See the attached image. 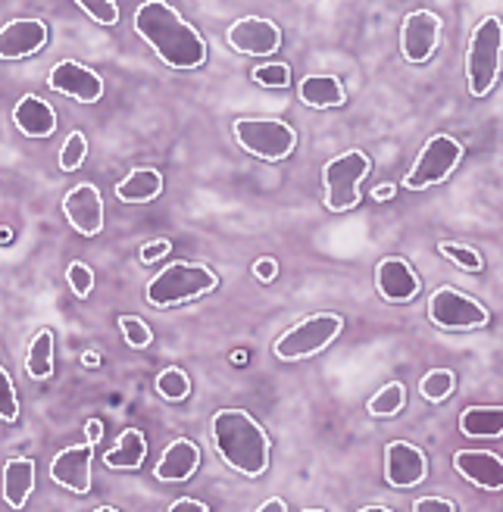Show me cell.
I'll return each mask as SVG.
<instances>
[{
  "label": "cell",
  "mask_w": 503,
  "mask_h": 512,
  "mask_svg": "<svg viewBox=\"0 0 503 512\" xmlns=\"http://www.w3.org/2000/svg\"><path fill=\"white\" fill-rule=\"evenodd\" d=\"M135 32L169 69H197L207 60V41L166 0H147L135 13Z\"/></svg>",
  "instance_id": "1"
},
{
  "label": "cell",
  "mask_w": 503,
  "mask_h": 512,
  "mask_svg": "<svg viewBox=\"0 0 503 512\" xmlns=\"http://www.w3.org/2000/svg\"><path fill=\"white\" fill-rule=\"evenodd\" d=\"M210 434L216 453L238 475L260 478L269 469V456H272L269 434L247 409H219L210 422Z\"/></svg>",
  "instance_id": "2"
},
{
  "label": "cell",
  "mask_w": 503,
  "mask_h": 512,
  "mask_svg": "<svg viewBox=\"0 0 503 512\" xmlns=\"http://www.w3.org/2000/svg\"><path fill=\"white\" fill-rule=\"evenodd\" d=\"M219 288V275L204 263H172L147 281V303L154 310H169L188 300H197Z\"/></svg>",
  "instance_id": "3"
},
{
  "label": "cell",
  "mask_w": 503,
  "mask_h": 512,
  "mask_svg": "<svg viewBox=\"0 0 503 512\" xmlns=\"http://www.w3.org/2000/svg\"><path fill=\"white\" fill-rule=\"evenodd\" d=\"M503 63V22L497 16H485L469 38L466 47V85L475 100L494 91Z\"/></svg>",
  "instance_id": "4"
},
{
  "label": "cell",
  "mask_w": 503,
  "mask_h": 512,
  "mask_svg": "<svg viewBox=\"0 0 503 512\" xmlns=\"http://www.w3.org/2000/svg\"><path fill=\"white\" fill-rule=\"evenodd\" d=\"M372 160L363 150H344L322 166V203L329 213H347L360 203V185L369 175Z\"/></svg>",
  "instance_id": "5"
},
{
  "label": "cell",
  "mask_w": 503,
  "mask_h": 512,
  "mask_svg": "<svg viewBox=\"0 0 503 512\" xmlns=\"http://www.w3.org/2000/svg\"><path fill=\"white\" fill-rule=\"evenodd\" d=\"M235 141L250 157L266 160V163H282L288 160L297 147V132L282 119H266V116H241L235 119Z\"/></svg>",
  "instance_id": "6"
},
{
  "label": "cell",
  "mask_w": 503,
  "mask_h": 512,
  "mask_svg": "<svg viewBox=\"0 0 503 512\" xmlns=\"http://www.w3.org/2000/svg\"><path fill=\"white\" fill-rule=\"evenodd\" d=\"M341 328H344V319L338 313H313L304 322L291 325L285 335L272 344V353L279 356L282 363L310 360V356L322 353L332 341H338Z\"/></svg>",
  "instance_id": "7"
},
{
  "label": "cell",
  "mask_w": 503,
  "mask_h": 512,
  "mask_svg": "<svg viewBox=\"0 0 503 512\" xmlns=\"http://www.w3.org/2000/svg\"><path fill=\"white\" fill-rule=\"evenodd\" d=\"M460 160H463V141H457L454 135H435V138H429V144L419 150L416 163L404 175V188L407 191L435 188V185L447 182V178L454 175Z\"/></svg>",
  "instance_id": "8"
},
{
  "label": "cell",
  "mask_w": 503,
  "mask_h": 512,
  "mask_svg": "<svg viewBox=\"0 0 503 512\" xmlns=\"http://www.w3.org/2000/svg\"><path fill=\"white\" fill-rule=\"evenodd\" d=\"M429 319L444 331H472V328L488 325L491 316L479 300H472L469 294L444 285L429 300Z\"/></svg>",
  "instance_id": "9"
},
{
  "label": "cell",
  "mask_w": 503,
  "mask_h": 512,
  "mask_svg": "<svg viewBox=\"0 0 503 512\" xmlns=\"http://www.w3.org/2000/svg\"><path fill=\"white\" fill-rule=\"evenodd\" d=\"M441 16L432 10H413L400 25V57L413 66H422L435 57L441 44Z\"/></svg>",
  "instance_id": "10"
},
{
  "label": "cell",
  "mask_w": 503,
  "mask_h": 512,
  "mask_svg": "<svg viewBox=\"0 0 503 512\" xmlns=\"http://www.w3.org/2000/svg\"><path fill=\"white\" fill-rule=\"evenodd\" d=\"M225 41L244 57H272L282 47V29L266 16H241L229 25Z\"/></svg>",
  "instance_id": "11"
},
{
  "label": "cell",
  "mask_w": 503,
  "mask_h": 512,
  "mask_svg": "<svg viewBox=\"0 0 503 512\" xmlns=\"http://www.w3.org/2000/svg\"><path fill=\"white\" fill-rule=\"evenodd\" d=\"M47 85L69 100H79V104H97V100L104 97V79L79 60L57 63L47 75Z\"/></svg>",
  "instance_id": "12"
},
{
  "label": "cell",
  "mask_w": 503,
  "mask_h": 512,
  "mask_svg": "<svg viewBox=\"0 0 503 512\" xmlns=\"http://www.w3.org/2000/svg\"><path fill=\"white\" fill-rule=\"evenodd\" d=\"M429 478V456L410 441H391L385 447V481L391 488L410 491Z\"/></svg>",
  "instance_id": "13"
},
{
  "label": "cell",
  "mask_w": 503,
  "mask_h": 512,
  "mask_svg": "<svg viewBox=\"0 0 503 512\" xmlns=\"http://www.w3.org/2000/svg\"><path fill=\"white\" fill-rule=\"evenodd\" d=\"M63 216L82 238H97L104 232V197L91 182H82L66 191L63 197Z\"/></svg>",
  "instance_id": "14"
},
{
  "label": "cell",
  "mask_w": 503,
  "mask_h": 512,
  "mask_svg": "<svg viewBox=\"0 0 503 512\" xmlns=\"http://www.w3.org/2000/svg\"><path fill=\"white\" fill-rule=\"evenodd\" d=\"M91 463H94V444H88V441L72 444L50 459V481L72 494L85 497V494H91V478H94Z\"/></svg>",
  "instance_id": "15"
},
{
  "label": "cell",
  "mask_w": 503,
  "mask_h": 512,
  "mask_svg": "<svg viewBox=\"0 0 503 512\" xmlns=\"http://www.w3.org/2000/svg\"><path fill=\"white\" fill-rule=\"evenodd\" d=\"M50 29L44 19L25 16V19H13L0 29V60H25L35 57L38 50L47 44Z\"/></svg>",
  "instance_id": "16"
},
{
  "label": "cell",
  "mask_w": 503,
  "mask_h": 512,
  "mask_svg": "<svg viewBox=\"0 0 503 512\" xmlns=\"http://www.w3.org/2000/svg\"><path fill=\"white\" fill-rule=\"evenodd\" d=\"M375 288H379L382 300L388 303H410L422 291L416 269L407 260H400V256H385L375 266Z\"/></svg>",
  "instance_id": "17"
},
{
  "label": "cell",
  "mask_w": 503,
  "mask_h": 512,
  "mask_svg": "<svg viewBox=\"0 0 503 512\" xmlns=\"http://www.w3.org/2000/svg\"><path fill=\"white\" fill-rule=\"evenodd\" d=\"M454 469L479 491H503V456L491 450H457Z\"/></svg>",
  "instance_id": "18"
},
{
  "label": "cell",
  "mask_w": 503,
  "mask_h": 512,
  "mask_svg": "<svg viewBox=\"0 0 503 512\" xmlns=\"http://www.w3.org/2000/svg\"><path fill=\"white\" fill-rule=\"evenodd\" d=\"M13 122L25 138L44 141L57 132V110L47 104L38 94H25L19 97V104L13 107Z\"/></svg>",
  "instance_id": "19"
},
{
  "label": "cell",
  "mask_w": 503,
  "mask_h": 512,
  "mask_svg": "<svg viewBox=\"0 0 503 512\" xmlns=\"http://www.w3.org/2000/svg\"><path fill=\"white\" fill-rule=\"evenodd\" d=\"M197 466H200V447L188 438H179L163 450L160 463L154 466V478L163 484H179L188 481L197 472Z\"/></svg>",
  "instance_id": "20"
},
{
  "label": "cell",
  "mask_w": 503,
  "mask_h": 512,
  "mask_svg": "<svg viewBox=\"0 0 503 512\" xmlns=\"http://www.w3.org/2000/svg\"><path fill=\"white\" fill-rule=\"evenodd\" d=\"M297 97L300 104L313 110H335L347 104V91L335 75H307V79H300Z\"/></svg>",
  "instance_id": "21"
},
{
  "label": "cell",
  "mask_w": 503,
  "mask_h": 512,
  "mask_svg": "<svg viewBox=\"0 0 503 512\" xmlns=\"http://www.w3.org/2000/svg\"><path fill=\"white\" fill-rule=\"evenodd\" d=\"M163 194V175L154 166H138L116 185V197L122 203H150Z\"/></svg>",
  "instance_id": "22"
},
{
  "label": "cell",
  "mask_w": 503,
  "mask_h": 512,
  "mask_svg": "<svg viewBox=\"0 0 503 512\" xmlns=\"http://www.w3.org/2000/svg\"><path fill=\"white\" fill-rule=\"evenodd\" d=\"M144 459H147V438H144V431L125 428L119 434L116 447L104 453V466H110L116 472H135V469L144 466Z\"/></svg>",
  "instance_id": "23"
},
{
  "label": "cell",
  "mask_w": 503,
  "mask_h": 512,
  "mask_svg": "<svg viewBox=\"0 0 503 512\" xmlns=\"http://www.w3.org/2000/svg\"><path fill=\"white\" fill-rule=\"evenodd\" d=\"M35 491V463L32 459H10L4 466V500L10 503V509H22L29 503Z\"/></svg>",
  "instance_id": "24"
},
{
  "label": "cell",
  "mask_w": 503,
  "mask_h": 512,
  "mask_svg": "<svg viewBox=\"0 0 503 512\" xmlns=\"http://www.w3.org/2000/svg\"><path fill=\"white\" fill-rule=\"evenodd\" d=\"M460 431L466 438H500L503 406H469L460 413Z\"/></svg>",
  "instance_id": "25"
},
{
  "label": "cell",
  "mask_w": 503,
  "mask_h": 512,
  "mask_svg": "<svg viewBox=\"0 0 503 512\" xmlns=\"http://www.w3.org/2000/svg\"><path fill=\"white\" fill-rule=\"evenodd\" d=\"M25 372L35 381H47L54 375V331H38L32 347H29V356H25Z\"/></svg>",
  "instance_id": "26"
},
{
  "label": "cell",
  "mask_w": 503,
  "mask_h": 512,
  "mask_svg": "<svg viewBox=\"0 0 503 512\" xmlns=\"http://www.w3.org/2000/svg\"><path fill=\"white\" fill-rule=\"evenodd\" d=\"M404 406H407V388H404L400 381L385 384V388L366 403V409H369V416H372V419H394Z\"/></svg>",
  "instance_id": "27"
},
{
  "label": "cell",
  "mask_w": 503,
  "mask_h": 512,
  "mask_svg": "<svg viewBox=\"0 0 503 512\" xmlns=\"http://www.w3.org/2000/svg\"><path fill=\"white\" fill-rule=\"evenodd\" d=\"M454 388H457V375L450 372V369H432L429 375H422V381H419V394L429 403L447 400L450 394H454Z\"/></svg>",
  "instance_id": "28"
},
{
  "label": "cell",
  "mask_w": 503,
  "mask_h": 512,
  "mask_svg": "<svg viewBox=\"0 0 503 512\" xmlns=\"http://www.w3.org/2000/svg\"><path fill=\"white\" fill-rule=\"evenodd\" d=\"M157 394L169 403H182L191 394V378L179 366H169L157 375Z\"/></svg>",
  "instance_id": "29"
},
{
  "label": "cell",
  "mask_w": 503,
  "mask_h": 512,
  "mask_svg": "<svg viewBox=\"0 0 503 512\" xmlns=\"http://www.w3.org/2000/svg\"><path fill=\"white\" fill-rule=\"evenodd\" d=\"M438 253L447 256V260H454V266H460L463 272H482V269H485L482 253L475 250V247H469V244L441 241V244H438Z\"/></svg>",
  "instance_id": "30"
},
{
  "label": "cell",
  "mask_w": 503,
  "mask_h": 512,
  "mask_svg": "<svg viewBox=\"0 0 503 512\" xmlns=\"http://www.w3.org/2000/svg\"><path fill=\"white\" fill-rule=\"evenodd\" d=\"M250 79H254L257 85H263V88H288V82H291V66L288 63H279V60H266V63L254 66Z\"/></svg>",
  "instance_id": "31"
},
{
  "label": "cell",
  "mask_w": 503,
  "mask_h": 512,
  "mask_svg": "<svg viewBox=\"0 0 503 512\" xmlns=\"http://www.w3.org/2000/svg\"><path fill=\"white\" fill-rule=\"evenodd\" d=\"M85 157H88V138L82 132H72L66 138L63 150H60V169L63 172H75L85 163Z\"/></svg>",
  "instance_id": "32"
},
{
  "label": "cell",
  "mask_w": 503,
  "mask_h": 512,
  "mask_svg": "<svg viewBox=\"0 0 503 512\" xmlns=\"http://www.w3.org/2000/svg\"><path fill=\"white\" fill-rule=\"evenodd\" d=\"M16 419H19V397H16L10 372L0 366V422L13 425Z\"/></svg>",
  "instance_id": "33"
},
{
  "label": "cell",
  "mask_w": 503,
  "mask_h": 512,
  "mask_svg": "<svg viewBox=\"0 0 503 512\" xmlns=\"http://www.w3.org/2000/svg\"><path fill=\"white\" fill-rule=\"evenodd\" d=\"M119 328H122L125 341H129V347H135V350H144L150 341H154V331H150L147 322L138 316H119Z\"/></svg>",
  "instance_id": "34"
},
{
  "label": "cell",
  "mask_w": 503,
  "mask_h": 512,
  "mask_svg": "<svg viewBox=\"0 0 503 512\" xmlns=\"http://www.w3.org/2000/svg\"><path fill=\"white\" fill-rule=\"evenodd\" d=\"M66 281H69V288H72L75 297H88L91 288H94V269L88 263H82V260H75L66 269Z\"/></svg>",
  "instance_id": "35"
},
{
  "label": "cell",
  "mask_w": 503,
  "mask_h": 512,
  "mask_svg": "<svg viewBox=\"0 0 503 512\" xmlns=\"http://www.w3.org/2000/svg\"><path fill=\"white\" fill-rule=\"evenodd\" d=\"M79 10L88 13L100 25H116L119 22V7L113 0H79Z\"/></svg>",
  "instance_id": "36"
},
{
  "label": "cell",
  "mask_w": 503,
  "mask_h": 512,
  "mask_svg": "<svg viewBox=\"0 0 503 512\" xmlns=\"http://www.w3.org/2000/svg\"><path fill=\"white\" fill-rule=\"evenodd\" d=\"M413 512H457L454 500H444V497H419L413 503Z\"/></svg>",
  "instance_id": "37"
},
{
  "label": "cell",
  "mask_w": 503,
  "mask_h": 512,
  "mask_svg": "<svg viewBox=\"0 0 503 512\" xmlns=\"http://www.w3.org/2000/svg\"><path fill=\"white\" fill-rule=\"evenodd\" d=\"M169 247H172V244H169L166 238L150 241V244H144V247H141V260H144V263H154V260H160V256H166V253H169Z\"/></svg>",
  "instance_id": "38"
},
{
  "label": "cell",
  "mask_w": 503,
  "mask_h": 512,
  "mask_svg": "<svg viewBox=\"0 0 503 512\" xmlns=\"http://www.w3.org/2000/svg\"><path fill=\"white\" fill-rule=\"evenodd\" d=\"M254 275H257L260 281H266V285H269V281H272L275 275H279V263H275L272 256H260V260L254 263Z\"/></svg>",
  "instance_id": "39"
},
{
  "label": "cell",
  "mask_w": 503,
  "mask_h": 512,
  "mask_svg": "<svg viewBox=\"0 0 503 512\" xmlns=\"http://www.w3.org/2000/svg\"><path fill=\"white\" fill-rule=\"evenodd\" d=\"M166 512H210L207 503H200V500H191V497H179L175 500Z\"/></svg>",
  "instance_id": "40"
},
{
  "label": "cell",
  "mask_w": 503,
  "mask_h": 512,
  "mask_svg": "<svg viewBox=\"0 0 503 512\" xmlns=\"http://www.w3.org/2000/svg\"><path fill=\"white\" fill-rule=\"evenodd\" d=\"M257 512H288V506H285L282 497H269ZM300 512H325V509H300Z\"/></svg>",
  "instance_id": "41"
},
{
  "label": "cell",
  "mask_w": 503,
  "mask_h": 512,
  "mask_svg": "<svg viewBox=\"0 0 503 512\" xmlns=\"http://www.w3.org/2000/svg\"><path fill=\"white\" fill-rule=\"evenodd\" d=\"M85 434H88V444H97L100 438H104V422H100V419H91V422L85 425Z\"/></svg>",
  "instance_id": "42"
},
{
  "label": "cell",
  "mask_w": 503,
  "mask_h": 512,
  "mask_svg": "<svg viewBox=\"0 0 503 512\" xmlns=\"http://www.w3.org/2000/svg\"><path fill=\"white\" fill-rule=\"evenodd\" d=\"M394 191H397L394 185H375L372 197H375V200H391V197H394Z\"/></svg>",
  "instance_id": "43"
},
{
  "label": "cell",
  "mask_w": 503,
  "mask_h": 512,
  "mask_svg": "<svg viewBox=\"0 0 503 512\" xmlns=\"http://www.w3.org/2000/svg\"><path fill=\"white\" fill-rule=\"evenodd\" d=\"M360 512H394V509H388V506H363Z\"/></svg>",
  "instance_id": "44"
},
{
  "label": "cell",
  "mask_w": 503,
  "mask_h": 512,
  "mask_svg": "<svg viewBox=\"0 0 503 512\" xmlns=\"http://www.w3.org/2000/svg\"><path fill=\"white\" fill-rule=\"evenodd\" d=\"M94 512H119V509H113V506H97Z\"/></svg>",
  "instance_id": "45"
}]
</instances>
